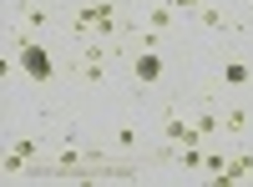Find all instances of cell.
Wrapping results in <instances>:
<instances>
[{
  "label": "cell",
  "mask_w": 253,
  "mask_h": 187,
  "mask_svg": "<svg viewBox=\"0 0 253 187\" xmlns=\"http://www.w3.org/2000/svg\"><path fill=\"white\" fill-rule=\"evenodd\" d=\"M112 152L96 147V142H81L76 132H56L51 137V152L41 157V177L51 182H101V172H107Z\"/></svg>",
  "instance_id": "obj_1"
},
{
  "label": "cell",
  "mask_w": 253,
  "mask_h": 187,
  "mask_svg": "<svg viewBox=\"0 0 253 187\" xmlns=\"http://www.w3.org/2000/svg\"><path fill=\"white\" fill-rule=\"evenodd\" d=\"M137 26H142L137 15H122V0H76V5L66 10V31H71V40H81V36L132 40Z\"/></svg>",
  "instance_id": "obj_2"
},
{
  "label": "cell",
  "mask_w": 253,
  "mask_h": 187,
  "mask_svg": "<svg viewBox=\"0 0 253 187\" xmlns=\"http://www.w3.org/2000/svg\"><path fill=\"white\" fill-rule=\"evenodd\" d=\"M126 51H132V46H122V40L81 36V40H71V56H66V76L76 81V86H107L112 66H122V61H126Z\"/></svg>",
  "instance_id": "obj_3"
},
{
  "label": "cell",
  "mask_w": 253,
  "mask_h": 187,
  "mask_svg": "<svg viewBox=\"0 0 253 187\" xmlns=\"http://www.w3.org/2000/svg\"><path fill=\"white\" fill-rule=\"evenodd\" d=\"M15 66H20V76H26L31 86H46V81H56L61 61H56V51H51L46 36H26V31H15Z\"/></svg>",
  "instance_id": "obj_4"
},
{
  "label": "cell",
  "mask_w": 253,
  "mask_h": 187,
  "mask_svg": "<svg viewBox=\"0 0 253 187\" xmlns=\"http://www.w3.org/2000/svg\"><path fill=\"white\" fill-rule=\"evenodd\" d=\"M10 5H15V31H26V36H51L66 20L51 0H10Z\"/></svg>",
  "instance_id": "obj_5"
},
{
  "label": "cell",
  "mask_w": 253,
  "mask_h": 187,
  "mask_svg": "<svg viewBox=\"0 0 253 187\" xmlns=\"http://www.w3.org/2000/svg\"><path fill=\"white\" fill-rule=\"evenodd\" d=\"M126 76H132V86L137 91H157V81L167 76V61H162V51H126Z\"/></svg>",
  "instance_id": "obj_6"
},
{
  "label": "cell",
  "mask_w": 253,
  "mask_h": 187,
  "mask_svg": "<svg viewBox=\"0 0 253 187\" xmlns=\"http://www.w3.org/2000/svg\"><path fill=\"white\" fill-rule=\"evenodd\" d=\"M193 132H198L203 142H218V132H223V107H218L213 96L198 101V112H193Z\"/></svg>",
  "instance_id": "obj_7"
},
{
  "label": "cell",
  "mask_w": 253,
  "mask_h": 187,
  "mask_svg": "<svg viewBox=\"0 0 253 187\" xmlns=\"http://www.w3.org/2000/svg\"><path fill=\"white\" fill-rule=\"evenodd\" d=\"M182 142H203V137L193 132V116H182V112L167 107V116H162V147H182Z\"/></svg>",
  "instance_id": "obj_8"
},
{
  "label": "cell",
  "mask_w": 253,
  "mask_h": 187,
  "mask_svg": "<svg viewBox=\"0 0 253 187\" xmlns=\"http://www.w3.org/2000/svg\"><path fill=\"white\" fill-rule=\"evenodd\" d=\"M218 76H223L228 91H248V86H253V61H238V56H233V61H223Z\"/></svg>",
  "instance_id": "obj_9"
},
{
  "label": "cell",
  "mask_w": 253,
  "mask_h": 187,
  "mask_svg": "<svg viewBox=\"0 0 253 187\" xmlns=\"http://www.w3.org/2000/svg\"><path fill=\"white\" fill-rule=\"evenodd\" d=\"M172 15H177L172 0H152V5H147V15H142V26L157 31V36H167V31H172Z\"/></svg>",
  "instance_id": "obj_10"
},
{
  "label": "cell",
  "mask_w": 253,
  "mask_h": 187,
  "mask_svg": "<svg viewBox=\"0 0 253 187\" xmlns=\"http://www.w3.org/2000/svg\"><path fill=\"white\" fill-rule=\"evenodd\" d=\"M248 177H253V152H233L223 177H218V187H233V182H248Z\"/></svg>",
  "instance_id": "obj_11"
},
{
  "label": "cell",
  "mask_w": 253,
  "mask_h": 187,
  "mask_svg": "<svg viewBox=\"0 0 253 187\" xmlns=\"http://www.w3.org/2000/svg\"><path fill=\"white\" fill-rule=\"evenodd\" d=\"M193 20H198L203 31H238V20L228 15V10H218V5H203V10L193 15Z\"/></svg>",
  "instance_id": "obj_12"
},
{
  "label": "cell",
  "mask_w": 253,
  "mask_h": 187,
  "mask_svg": "<svg viewBox=\"0 0 253 187\" xmlns=\"http://www.w3.org/2000/svg\"><path fill=\"white\" fill-rule=\"evenodd\" d=\"M112 147H117V157H137L142 152V137H137V127H117V137H112Z\"/></svg>",
  "instance_id": "obj_13"
},
{
  "label": "cell",
  "mask_w": 253,
  "mask_h": 187,
  "mask_svg": "<svg viewBox=\"0 0 253 187\" xmlns=\"http://www.w3.org/2000/svg\"><path fill=\"white\" fill-rule=\"evenodd\" d=\"M248 121H253L248 107H223V132H228V137H243V132H248Z\"/></svg>",
  "instance_id": "obj_14"
},
{
  "label": "cell",
  "mask_w": 253,
  "mask_h": 187,
  "mask_svg": "<svg viewBox=\"0 0 253 187\" xmlns=\"http://www.w3.org/2000/svg\"><path fill=\"white\" fill-rule=\"evenodd\" d=\"M172 5H177V10H187V15H198V10L208 5V0H172Z\"/></svg>",
  "instance_id": "obj_15"
}]
</instances>
